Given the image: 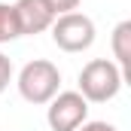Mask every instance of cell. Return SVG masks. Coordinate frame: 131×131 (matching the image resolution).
I'll return each mask as SVG.
<instances>
[{
	"label": "cell",
	"instance_id": "cell-1",
	"mask_svg": "<svg viewBox=\"0 0 131 131\" xmlns=\"http://www.w3.org/2000/svg\"><path fill=\"white\" fill-rule=\"evenodd\" d=\"M125 82V73L116 67L113 58H92L89 64L79 70V95L89 104H107L119 95Z\"/></svg>",
	"mask_w": 131,
	"mask_h": 131
},
{
	"label": "cell",
	"instance_id": "cell-2",
	"mask_svg": "<svg viewBox=\"0 0 131 131\" xmlns=\"http://www.w3.org/2000/svg\"><path fill=\"white\" fill-rule=\"evenodd\" d=\"M15 85H18V95L28 104L43 107L61 92V70H58V64H52L46 58H34L18 70Z\"/></svg>",
	"mask_w": 131,
	"mask_h": 131
},
{
	"label": "cell",
	"instance_id": "cell-3",
	"mask_svg": "<svg viewBox=\"0 0 131 131\" xmlns=\"http://www.w3.org/2000/svg\"><path fill=\"white\" fill-rule=\"evenodd\" d=\"M52 43L61 49V52H85V49H92L95 46V21L85 15V12H79V9H73V12H64V15H55V21H52Z\"/></svg>",
	"mask_w": 131,
	"mask_h": 131
},
{
	"label": "cell",
	"instance_id": "cell-4",
	"mask_svg": "<svg viewBox=\"0 0 131 131\" xmlns=\"http://www.w3.org/2000/svg\"><path fill=\"white\" fill-rule=\"evenodd\" d=\"M89 119V101L79 92H58L46 107V122L52 131H76Z\"/></svg>",
	"mask_w": 131,
	"mask_h": 131
},
{
	"label": "cell",
	"instance_id": "cell-5",
	"mask_svg": "<svg viewBox=\"0 0 131 131\" xmlns=\"http://www.w3.org/2000/svg\"><path fill=\"white\" fill-rule=\"evenodd\" d=\"M12 9H15V21H18V34L25 37H34V34H43L52 28V21H55V12L43 3V0H18V3H12Z\"/></svg>",
	"mask_w": 131,
	"mask_h": 131
},
{
	"label": "cell",
	"instance_id": "cell-6",
	"mask_svg": "<svg viewBox=\"0 0 131 131\" xmlns=\"http://www.w3.org/2000/svg\"><path fill=\"white\" fill-rule=\"evenodd\" d=\"M110 49H113V58H116V67L122 73H128L131 67V21H119L113 34H110Z\"/></svg>",
	"mask_w": 131,
	"mask_h": 131
},
{
	"label": "cell",
	"instance_id": "cell-7",
	"mask_svg": "<svg viewBox=\"0 0 131 131\" xmlns=\"http://www.w3.org/2000/svg\"><path fill=\"white\" fill-rule=\"evenodd\" d=\"M18 21H15V9L12 3H0V46L3 43H12L18 40Z\"/></svg>",
	"mask_w": 131,
	"mask_h": 131
},
{
	"label": "cell",
	"instance_id": "cell-8",
	"mask_svg": "<svg viewBox=\"0 0 131 131\" xmlns=\"http://www.w3.org/2000/svg\"><path fill=\"white\" fill-rule=\"evenodd\" d=\"M12 76H15V70H12V61H9V55H3V52H0V95L9 89Z\"/></svg>",
	"mask_w": 131,
	"mask_h": 131
},
{
	"label": "cell",
	"instance_id": "cell-9",
	"mask_svg": "<svg viewBox=\"0 0 131 131\" xmlns=\"http://www.w3.org/2000/svg\"><path fill=\"white\" fill-rule=\"evenodd\" d=\"M55 15H64V12H73V9H79V3L82 0H43Z\"/></svg>",
	"mask_w": 131,
	"mask_h": 131
},
{
	"label": "cell",
	"instance_id": "cell-10",
	"mask_svg": "<svg viewBox=\"0 0 131 131\" xmlns=\"http://www.w3.org/2000/svg\"><path fill=\"white\" fill-rule=\"evenodd\" d=\"M76 131H119L113 122H104V119H85Z\"/></svg>",
	"mask_w": 131,
	"mask_h": 131
}]
</instances>
